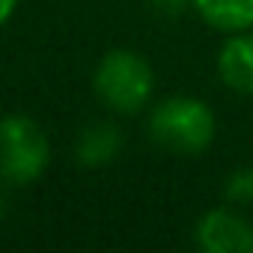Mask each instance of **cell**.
<instances>
[{
    "mask_svg": "<svg viewBox=\"0 0 253 253\" xmlns=\"http://www.w3.org/2000/svg\"><path fill=\"white\" fill-rule=\"evenodd\" d=\"M15 9H18V0H0V27L15 15Z\"/></svg>",
    "mask_w": 253,
    "mask_h": 253,
    "instance_id": "10",
    "label": "cell"
},
{
    "mask_svg": "<svg viewBox=\"0 0 253 253\" xmlns=\"http://www.w3.org/2000/svg\"><path fill=\"white\" fill-rule=\"evenodd\" d=\"M217 78L238 95H253V30L229 33L217 48Z\"/></svg>",
    "mask_w": 253,
    "mask_h": 253,
    "instance_id": "5",
    "label": "cell"
},
{
    "mask_svg": "<svg viewBox=\"0 0 253 253\" xmlns=\"http://www.w3.org/2000/svg\"><path fill=\"white\" fill-rule=\"evenodd\" d=\"M217 119L211 107L194 95H170L149 110V134L176 155L206 152L214 140Z\"/></svg>",
    "mask_w": 253,
    "mask_h": 253,
    "instance_id": "2",
    "label": "cell"
},
{
    "mask_svg": "<svg viewBox=\"0 0 253 253\" xmlns=\"http://www.w3.org/2000/svg\"><path fill=\"white\" fill-rule=\"evenodd\" d=\"M146 9L158 18H182L188 9H194V0H146Z\"/></svg>",
    "mask_w": 253,
    "mask_h": 253,
    "instance_id": "9",
    "label": "cell"
},
{
    "mask_svg": "<svg viewBox=\"0 0 253 253\" xmlns=\"http://www.w3.org/2000/svg\"><path fill=\"white\" fill-rule=\"evenodd\" d=\"M194 244L203 253H253V223L229 206L209 209L194 226Z\"/></svg>",
    "mask_w": 253,
    "mask_h": 253,
    "instance_id": "4",
    "label": "cell"
},
{
    "mask_svg": "<svg viewBox=\"0 0 253 253\" xmlns=\"http://www.w3.org/2000/svg\"><path fill=\"white\" fill-rule=\"evenodd\" d=\"M51 161L42 125L27 113L0 116V182L9 188L33 185Z\"/></svg>",
    "mask_w": 253,
    "mask_h": 253,
    "instance_id": "3",
    "label": "cell"
},
{
    "mask_svg": "<svg viewBox=\"0 0 253 253\" xmlns=\"http://www.w3.org/2000/svg\"><path fill=\"white\" fill-rule=\"evenodd\" d=\"M92 89L107 110L131 116L149 107L155 95V69L143 54L131 48H116L98 60Z\"/></svg>",
    "mask_w": 253,
    "mask_h": 253,
    "instance_id": "1",
    "label": "cell"
},
{
    "mask_svg": "<svg viewBox=\"0 0 253 253\" xmlns=\"http://www.w3.org/2000/svg\"><path fill=\"white\" fill-rule=\"evenodd\" d=\"M194 12L220 33L253 30V0H194Z\"/></svg>",
    "mask_w": 253,
    "mask_h": 253,
    "instance_id": "7",
    "label": "cell"
},
{
    "mask_svg": "<svg viewBox=\"0 0 253 253\" xmlns=\"http://www.w3.org/2000/svg\"><path fill=\"white\" fill-rule=\"evenodd\" d=\"M122 128L110 119H95L75 137V161L81 167H107L122 152Z\"/></svg>",
    "mask_w": 253,
    "mask_h": 253,
    "instance_id": "6",
    "label": "cell"
},
{
    "mask_svg": "<svg viewBox=\"0 0 253 253\" xmlns=\"http://www.w3.org/2000/svg\"><path fill=\"white\" fill-rule=\"evenodd\" d=\"M3 214H6V197L0 194V217H3Z\"/></svg>",
    "mask_w": 253,
    "mask_h": 253,
    "instance_id": "11",
    "label": "cell"
},
{
    "mask_svg": "<svg viewBox=\"0 0 253 253\" xmlns=\"http://www.w3.org/2000/svg\"><path fill=\"white\" fill-rule=\"evenodd\" d=\"M223 197H226L235 209L253 206V164H244V167L232 170V173L223 179Z\"/></svg>",
    "mask_w": 253,
    "mask_h": 253,
    "instance_id": "8",
    "label": "cell"
}]
</instances>
